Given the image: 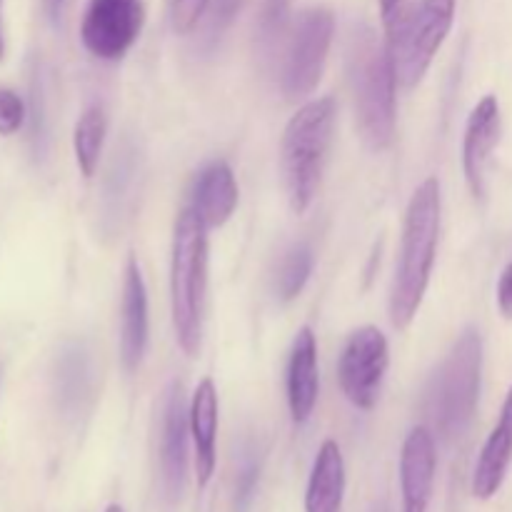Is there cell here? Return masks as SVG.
<instances>
[{
	"instance_id": "6da1fadb",
	"label": "cell",
	"mask_w": 512,
	"mask_h": 512,
	"mask_svg": "<svg viewBox=\"0 0 512 512\" xmlns=\"http://www.w3.org/2000/svg\"><path fill=\"white\" fill-rule=\"evenodd\" d=\"M440 220H443L440 180L425 178L415 188L405 210L403 238H400L398 263H395L393 285H390L388 313L390 323L398 330L410 328L428 293L435 253H438Z\"/></svg>"
},
{
	"instance_id": "7a4b0ae2",
	"label": "cell",
	"mask_w": 512,
	"mask_h": 512,
	"mask_svg": "<svg viewBox=\"0 0 512 512\" xmlns=\"http://www.w3.org/2000/svg\"><path fill=\"white\" fill-rule=\"evenodd\" d=\"M210 230L193 208L180 210L173 230L170 260V315L175 340L188 358H198L205 330V298H208Z\"/></svg>"
},
{
	"instance_id": "3957f363",
	"label": "cell",
	"mask_w": 512,
	"mask_h": 512,
	"mask_svg": "<svg viewBox=\"0 0 512 512\" xmlns=\"http://www.w3.org/2000/svg\"><path fill=\"white\" fill-rule=\"evenodd\" d=\"M483 383V338L465 328L430 375L423 395L425 418L445 443L463 438L478 413Z\"/></svg>"
},
{
	"instance_id": "277c9868",
	"label": "cell",
	"mask_w": 512,
	"mask_h": 512,
	"mask_svg": "<svg viewBox=\"0 0 512 512\" xmlns=\"http://www.w3.org/2000/svg\"><path fill=\"white\" fill-rule=\"evenodd\" d=\"M335 115H338V105L330 95H325V98L305 103L285 125L280 163H283L290 208L298 215L308 213L318 195L330 145H333Z\"/></svg>"
},
{
	"instance_id": "5b68a950",
	"label": "cell",
	"mask_w": 512,
	"mask_h": 512,
	"mask_svg": "<svg viewBox=\"0 0 512 512\" xmlns=\"http://www.w3.org/2000/svg\"><path fill=\"white\" fill-rule=\"evenodd\" d=\"M350 85L363 143L370 150L390 148L395 138V95L398 73L388 43L380 45L373 33L355 35L350 48Z\"/></svg>"
},
{
	"instance_id": "8992f818",
	"label": "cell",
	"mask_w": 512,
	"mask_h": 512,
	"mask_svg": "<svg viewBox=\"0 0 512 512\" xmlns=\"http://www.w3.org/2000/svg\"><path fill=\"white\" fill-rule=\"evenodd\" d=\"M335 35L333 10L305 8L290 28L280 53V90L288 100L305 98L318 88Z\"/></svg>"
},
{
	"instance_id": "52a82bcc",
	"label": "cell",
	"mask_w": 512,
	"mask_h": 512,
	"mask_svg": "<svg viewBox=\"0 0 512 512\" xmlns=\"http://www.w3.org/2000/svg\"><path fill=\"white\" fill-rule=\"evenodd\" d=\"M455 5L458 0H420L403 28L393 38H385L398 73V85L415 88L425 78L453 28Z\"/></svg>"
},
{
	"instance_id": "ba28073f",
	"label": "cell",
	"mask_w": 512,
	"mask_h": 512,
	"mask_svg": "<svg viewBox=\"0 0 512 512\" xmlns=\"http://www.w3.org/2000/svg\"><path fill=\"white\" fill-rule=\"evenodd\" d=\"M388 365L390 348L383 330L375 325H363L350 333L338 360V380L340 390L353 408L368 413L378 405Z\"/></svg>"
},
{
	"instance_id": "9c48e42d",
	"label": "cell",
	"mask_w": 512,
	"mask_h": 512,
	"mask_svg": "<svg viewBox=\"0 0 512 512\" xmlns=\"http://www.w3.org/2000/svg\"><path fill=\"white\" fill-rule=\"evenodd\" d=\"M143 23L140 0H90L80 23V40L93 58L115 63L133 48Z\"/></svg>"
},
{
	"instance_id": "30bf717a",
	"label": "cell",
	"mask_w": 512,
	"mask_h": 512,
	"mask_svg": "<svg viewBox=\"0 0 512 512\" xmlns=\"http://www.w3.org/2000/svg\"><path fill=\"white\" fill-rule=\"evenodd\" d=\"M190 405L180 380H170L160 398V480L168 503H178L188 480Z\"/></svg>"
},
{
	"instance_id": "8fae6325",
	"label": "cell",
	"mask_w": 512,
	"mask_h": 512,
	"mask_svg": "<svg viewBox=\"0 0 512 512\" xmlns=\"http://www.w3.org/2000/svg\"><path fill=\"white\" fill-rule=\"evenodd\" d=\"M500 130H503V115L495 95H483L470 110L468 123L463 135V173L470 193L478 200L488 193V163L495 145L500 143Z\"/></svg>"
},
{
	"instance_id": "7c38bea8",
	"label": "cell",
	"mask_w": 512,
	"mask_h": 512,
	"mask_svg": "<svg viewBox=\"0 0 512 512\" xmlns=\"http://www.w3.org/2000/svg\"><path fill=\"white\" fill-rule=\"evenodd\" d=\"M150 318H148V288L143 270L135 255H130L123 273V295H120V360L128 373L140 368L148 350Z\"/></svg>"
},
{
	"instance_id": "4fadbf2b",
	"label": "cell",
	"mask_w": 512,
	"mask_h": 512,
	"mask_svg": "<svg viewBox=\"0 0 512 512\" xmlns=\"http://www.w3.org/2000/svg\"><path fill=\"white\" fill-rule=\"evenodd\" d=\"M435 468V435L433 430L418 425L405 438L400 450V490H403V512H428L433 495Z\"/></svg>"
},
{
	"instance_id": "5bb4252c",
	"label": "cell",
	"mask_w": 512,
	"mask_h": 512,
	"mask_svg": "<svg viewBox=\"0 0 512 512\" xmlns=\"http://www.w3.org/2000/svg\"><path fill=\"white\" fill-rule=\"evenodd\" d=\"M285 388H288L290 418H293L295 425H305L310 415L315 413L320 395L318 340H315V333L308 325L298 330L293 348H290Z\"/></svg>"
},
{
	"instance_id": "9a60e30c",
	"label": "cell",
	"mask_w": 512,
	"mask_h": 512,
	"mask_svg": "<svg viewBox=\"0 0 512 512\" xmlns=\"http://www.w3.org/2000/svg\"><path fill=\"white\" fill-rule=\"evenodd\" d=\"M240 188L235 180L233 168L225 160H210L198 173L190 193V205L193 213L205 223V228H223L233 218L238 208Z\"/></svg>"
},
{
	"instance_id": "2e32d148",
	"label": "cell",
	"mask_w": 512,
	"mask_h": 512,
	"mask_svg": "<svg viewBox=\"0 0 512 512\" xmlns=\"http://www.w3.org/2000/svg\"><path fill=\"white\" fill-rule=\"evenodd\" d=\"M218 420V390L213 380L203 378L190 398V438H193L195 475H198L200 488L213 480L215 465H218Z\"/></svg>"
},
{
	"instance_id": "e0dca14e",
	"label": "cell",
	"mask_w": 512,
	"mask_h": 512,
	"mask_svg": "<svg viewBox=\"0 0 512 512\" xmlns=\"http://www.w3.org/2000/svg\"><path fill=\"white\" fill-rule=\"evenodd\" d=\"M512 463V388L505 395V403L500 408V418L495 423L493 433L485 440L483 450L478 455L473 473V495L478 500H490L503 488L505 475Z\"/></svg>"
},
{
	"instance_id": "ac0fdd59",
	"label": "cell",
	"mask_w": 512,
	"mask_h": 512,
	"mask_svg": "<svg viewBox=\"0 0 512 512\" xmlns=\"http://www.w3.org/2000/svg\"><path fill=\"white\" fill-rule=\"evenodd\" d=\"M95 370L85 343L65 345L55 363V400L65 415H80L93 403Z\"/></svg>"
},
{
	"instance_id": "d6986e66",
	"label": "cell",
	"mask_w": 512,
	"mask_h": 512,
	"mask_svg": "<svg viewBox=\"0 0 512 512\" xmlns=\"http://www.w3.org/2000/svg\"><path fill=\"white\" fill-rule=\"evenodd\" d=\"M345 498V460L335 440H325L313 460L305 490V512H340Z\"/></svg>"
},
{
	"instance_id": "ffe728a7",
	"label": "cell",
	"mask_w": 512,
	"mask_h": 512,
	"mask_svg": "<svg viewBox=\"0 0 512 512\" xmlns=\"http://www.w3.org/2000/svg\"><path fill=\"white\" fill-rule=\"evenodd\" d=\"M140 183V153L135 145L123 143L115 150L110 163L108 180H105V218L120 225V220L133 213Z\"/></svg>"
},
{
	"instance_id": "44dd1931",
	"label": "cell",
	"mask_w": 512,
	"mask_h": 512,
	"mask_svg": "<svg viewBox=\"0 0 512 512\" xmlns=\"http://www.w3.org/2000/svg\"><path fill=\"white\" fill-rule=\"evenodd\" d=\"M105 135H108V113L100 103L88 105L73 130V150L83 178H93L103 155Z\"/></svg>"
},
{
	"instance_id": "7402d4cb",
	"label": "cell",
	"mask_w": 512,
	"mask_h": 512,
	"mask_svg": "<svg viewBox=\"0 0 512 512\" xmlns=\"http://www.w3.org/2000/svg\"><path fill=\"white\" fill-rule=\"evenodd\" d=\"M290 35V0H260L255 18V45L265 63H275Z\"/></svg>"
},
{
	"instance_id": "603a6c76",
	"label": "cell",
	"mask_w": 512,
	"mask_h": 512,
	"mask_svg": "<svg viewBox=\"0 0 512 512\" xmlns=\"http://www.w3.org/2000/svg\"><path fill=\"white\" fill-rule=\"evenodd\" d=\"M313 248L308 243H293L280 258L278 270H275V295L283 303L298 298L308 285L310 275H313Z\"/></svg>"
},
{
	"instance_id": "cb8c5ba5",
	"label": "cell",
	"mask_w": 512,
	"mask_h": 512,
	"mask_svg": "<svg viewBox=\"0 0 512 512\" xmlns=\"http://www.w3.org/2000/svg\"><path fill=\"white\" fill-rule=\"evenodd\" d=\"M260 473H263V455L255 445H245L240 453L238 473H235L233 488V508L235 512H248L253 505L255 493H258Z\"/></svg>"
},
{
	"instance_id": "d4e9b609",
	"label": "cell",
	"mask_w": 512,
	"mask_h": 512,
	"mask_svg": "<svg viewBox=\"0 0 512 512\" xmlns=\"http://www.w3.org/2000/svg\"><path fill=\"white\" fill-rule=\"evenodd\" d=\"M243 0H210L208 5V25H205V43L215 45L223 38L225 30L233 25Z\"/></svg>"
},
{
	"instance_id": "484cf974",
	"label": "cell",
	"mask_w": 512,
	"mask_h": 512,
	"mask_svg": "<svg viewBox=\"0 0 512 512\" xmlns=\"http://www.w3.org/2000/svg\"><path fill=\"white\" fill-rule=\"evenodd\" d=\"M210 0H170V23L178 35H188L198 28Z\"/></svg>"
},
{
	"instance_id": "4316f807",
	"label": "cell",
	"mask_w": 512,
	"mask_h": 512,
	"mask_svg": "<svg viewBox=\"0 0 512 512\" xmlns=\"http://www.w3.org/2000/svg\"><path fill=\"white\" fill-rule=\"evenodd\" d=\"M28 110L15 90L0 88V135H15L25 125Z\"/></svg>"
},
{
	"instance_id": "83f0119b",
	"label": "cell",
	"mask_w": 512,
	"mask_h": 512,
	"mask_svg": "<svg viewBox=\"0 0 512 512\" xmlns=\"http://www.w3.org/2000/svg\"><path fill=\"white\" fill-rule=\"evenodd\" d=\"M413 13V0H380V18L385 25V38H393Z\"/></svg>"
},
{
	"instance_id": "f1b7e54d",
	"label": "cell",
	"mask_w": 512,
	"mask_h": 512,
	"mask_svg": "<svg viewBox=\"0 0 512 512\" xmlns=\"http://www.w3.org/2000/svg\"><path fill=\"white\" fill-rule=\"evenodd\" d=\"M498 308L505 318H512V263L505 265L498 280Z\"/></svg>"
},
{
	"instance_id": "f546056e",
	"label": "cell",
	"mask_w": 512,
	"mask_h": 512,
	"mask_svg": "<svg viewBox=\"0 0 512 512\" xmlns=\"http://www.w3.org/2000/svg\"><path fill=\"white\" fill-rule=\"evenodd\" d=\"M43 5H45V13H48V18L53 20V23H58L60 13H63L65 0H43Z\"/></svg>"
},
{
	"instance_id": "4dcf8cb0",
	"label": "cell",
	"mask_w": 512,
	"mask_h": 512,
	"mask_svg": "<svg viewBox=\"0 0 512 512\" xmlns=\"http://www.w3.org/2000/svg\"><path fill=\"white\" fill-rule=\"evenodd\" d=\"M0 5H3V0H0ZM5 55V38H3V25H0V58Z\"/></svg>"
},
{
	"instance_id": "1f68e13d",
	"label": "cell",
	"mask_w": 512,
	"mask_h": 512,
	"mask_svg": "<svg viewBox=\"0 0 512 512\" xmlns=\"http://www.w3.org/2000/svg\"><path fill=\"white\" fill-rule=\"evenodd\" d=\"M370 512H388V505H385V503H380V505H375V508L370 510Z\"/></svg>"
},
{
	"instance_id": "d6a6232c",
	"label": "cell",
	"mask_w": 512,
	"mask_h": 512,
	"mask_svg": "<svg viewBox=\"0 0 512 512\" xmlns=\"http://www.w3.org/2000/svg\"><path fill=\"white\" fill-rule=\"evenodd\" d=\"M105 512H125V510L120 508V505H108V508H105Z\"/></svg>"
}]
</instances>
